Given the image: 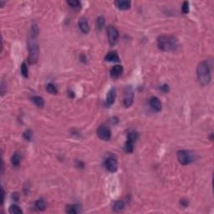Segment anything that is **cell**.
<instances>
[{
	"instance_id": "8fae6325",
	"label": "cell",
	"mask_w": 214,
	"mask_h": 214,
	"mask_svg": "<svg viewBox=\"0 0 214 214\" xmlns=\"http://www.w3.org/2000/svg\"><path fill=\"white\" fill-rule=\"evenodd\" d=\"M149 104H150L151 107L153 110H155L156 111H162V103L160 101V100H159L157 97L152 96V97L150 99V101H149Z\"/></svg>"
},
{
	"instance_id": "d4e9b609",
	"label": "cell",
	"mask_w": 214,
	"mask_h": 214,
	"mask_svg": "<svg viewBox=\"0 0 214 214\" xmlns=\"http://www.w3.org/2000/svg\"><path fill=\"white\" fill-rule=\"evenodd\" d=\"M128 141H131V142H135L137 141V139L138 138V134H137L136 131H130L128 133Z\"/></svg>"
},
{
	"instance_id": "44dd1931",
	"label": "cell",
	"mask_w": 214,
	"mask_h": 214,
	"mask_svg": "<svg viewBox=\"0 0 214 214\" xmlns=\"http://www.w3.org/2000/svg\"><path fill=\"white\" fill-rule=\"evenodd\" d=\"M9 213L11 214H22L23 211L22 209L17 205H12L9 207Z\"/></svg>"
},
{
	"instance_id": "6da1fadb",
	"label": "cell",
	"mask_w": 214,
	"mask_h": 214,
	"mask_svg": "<svg viewBox=\"0 0 214 214\" xmlns=\"http://www.w3.org/2000/svg\"><path fill=\"white\" fill-rule=\"evenodd\" d=\"M197 76L200 85L205 86L211 81V66L207 60H203L199 63L197 68Z\"/></svg>"
},
{
	"instance_id": "ac0fdd59",
	"label": "cell",
	"mask_w": 214,
	"mask_h": 214,
	"mask_svg": "<svg viewBox=\"0 0 214 214\" xmlns=\"http://www.w3.org/2000/svg\"><path fill=\"white\" fill-rule=\"evenodd\" d=\"M65 212L67 213L70 214H76L79 213L78 207L76 205H67L65 208Z\"/></svg>"
},
{
	"instance_id": "7402d4cb",
	"label": "cell",
	"mask_w": 214,
	"mask_h": 214,
	"mask_svg": "<svg viewBox=\"0 0 214 214\" xmlns=\"http://www.w3.org/2000/svg\"><path fill=\"white\" fill-rule=\"evenodd\" d=\"M67 3L70 7H72L73 9H81V3L78 0H71V1H67Z\"/></svg>"
},
{
	"instance_id": "5bb4252c",
	"label": "cell",
	"mask_w": 214,
	"mask_h": 214,
	"mask_svg": "<svg viewBox=\"0 0 214 214\" xmlns=\"http://www.w3.org/2000/svg\"><path fill=\"white\" fill-rule=\"evenodd\" d=\"M105 61H108V62H119L120 61V58H119V55L117 54L116 52H109L105 57Z\"/></svg>"
},
{
	"instance_id": "1f68e13d",
	"label": "cell",
	"mask_w": 214,
	"mask_h": 214,
	"mask_svg": "<svg viewBox=\"0 0 214 214\" xmlns=\"http://www.w3.org/2000/svg\"><path fill=\"white\" fill-rule=\"evenodd\" d=\"M181 204L183 206V207H187V206L188 205V200H181Z\"/></svg>"
},
{
	"instance_id": "cb8c5ba5",
	"label": "cell",
	"mask_w": 214,
	"mask_h": 214,
	"mask_svg": "<svg viewBox=\"0 0 214 214\" xmlns=\"http://www.w3.org/2000/svg\"><path fill=\"white\" fill-rule=\"evenodd\" d=\"M105 25V18L103 16H99L96 20V26L99 30L102 29V28Z\"/></svg>"
},
{
	"instance_id": "5b68a950",
	"label": "cell",
	"mask_w": 214,
	"mask_h": 214,
	"mask_svg": "<svg viewBox=\"0 0 214 214\" xmlns=\"http://www.w3.org/2000/svg\"><path fill=\"white\" fill-rule=\"evenodd\" d=\"M107 35H108V41L109 43L114 46L115 44L118 42L119 39V32L117 30V29L115 26L110 25L107 28Z\"/></svg>"
},
{
	"instance_id": "d6986e66",
	"label": "cell",
	"mask_w": 214,
	"mask_h": 214,
	"mask_svg": "<svg viewBox=\"0 0 214 214\" xmlns=\"http://www.w3.org/2000/svg\"><path fill=\"white\" fill-rule=\"evenodd\" d=\"M124 150L127 153H132L134 150V142H131L130 141H127L124 146Z\"/></svg>"
},
{
	"instance_id": "e0dca14e",
	"label": "cell",
	"mask_w": 214,
	"mask_h": 214,
	"mask_svg": "<svg viewBox=\"0 0 214 214\" xmlns=\"http://www.w3.org/2000/svg\"><path fill=\"white\" fill-rule=\"evenodd\" d=\"M32 101L38 107H43L44 105V100L40 96H34L32 98Z\"/></svg>"
},
{
	"instance_id": "ffe728a7",
	"label": "cell",
	"mask_w": 214,
	"mask_h": 214,
	"mask_svg": "<svg viewBox=\"0 0 214 214\" xmlns=\"http://www.w3.org/2000/svg\"><path fill=\"white\" fill-rule=\"evenodd\" d=\"M35 207L39 211H43L46 208V204L43 199H39L35 202Z\"/></svg>"
},
{
	"instance_id": "52a82bcc",
	"label": "cell",
	"mask_w": 214,
	"mask_h": 214,
	"mask_svg": "<svg viewBox=\"0 0 214 214\" xmlns=\"http://www.w3.org/2000/svg\"><path fill=\"white\" fill-rule=\"evenodd\" d=\"M96 134L100 139H101L105 141H107L111 139V130L105 126H99L97 130H96Z\"/></svg>"
},
{
	"instance_id": "d6a6232c",
	"label": "cell",
	"mask_w": 214,
	"mask_h": 214,
	"mask_svg": "<svg viewBox=\"0 0 214 214\" xmlns=\"http://www.w3.org/2000/svg\"><path fill=\"white\" fill-rule=\"evenodd\" d=\"M2 203H3V201H4V190H3V188H2Z\"/></svg>"
},
{
	"instance_id": "f546056e",
	"label": "cell",
	"mask_w": 214,
	"mask_h": 214,
	"mask_svg": "<svg viewBox=\"0 0 214 214\" xmlns=\"http://www.w3.org/2000/svg\"><path fill=\"white\" fill-rule=\"evenodd\" d=\"M161 90H162L164 93H166V92H168V90H169V87H168V86H167L166 84H165V85H163V86L161 87Z\"/></svg>"
},
{
	"instance_id": "f1b7e54d",
	"label": "cell",
	"mask_w": 214,
	"mask_h": 214,
	"mask_svg": "<svg viewBox=\"0 0 214 214\" xmlns=\"http://www.w3.org/2000/svg\"><path fill=\"white\" fill-rule=\"evenodd\" d=\"M1 87H0V90H1V95H3L5 94V92L7 91V85L6 83L4 82V80H2L1 82Z\"/></svg>"
},
{
	"instance_id": "9c48e42d",
	"label": "cell",
	"mask_w": 214,
	"mask_h": 214,
	"mask_svg": "<svg viewBox=\"0 0 214 214\" xmlns=\"http://www.w3.org/2000/svg\"><path fill=\"white\" fill-rule=\"evenodd\" d=\"M116 97V90L115 88H111L108 93L106 94V98H105V105L106 106H111L114 103H115V100Z\"/></svg>"
},
{
	"instance_id": "3957f363",
	"label": "cell",
	"mask_w": 214,
	"mask_h": 214,
	"mask_svg": "<svg viewBox=\"0 0 214 214\" xmlns=\"http://www.w3.org/2000/svg\"><path fill=\"white\" fill-rule=\"evenodd\" d=\"M35 35L31 34L28 40V47H29V58L28 61L29 64L34 65L36 64L39 59V44L36 40Z\"/></svg>"
},
{
	"instance_id": "30bf717a",
	"label": "cell",
	"mask_w": 214,
	"mask_h": 214,
	"mask_svg": "<svg viewBox=\"0 0 214 214\" xmlns=\"http://www.w3.org/2000/svg\"><path fill=\"white\" fill-rule=\"evenodd\" d=\"M78 25H79V29L81 30L82 33L88 34L90 32V24H89V22H88L87 18H80L79 19Z\"/></svg>"
},
{
	"instance_id": "4fadbf2b",
	"label": "cell",
	"mask_w": 214,
	"mask_h": 214,
	"mask_svg": "<svg viewBox=\"0 0 214 214\" xmlns=\"http://www.w3.org/2000/svg\"><path fill=\"white\" fill-rule=\"evenodd\" d=\"M122 73H123V67L121 65H115L111 69V76L112 78L120 77V75H122Z\"/></svg>"
},
{
	"instance_id": "83f0119b",
	"label": "cell",
	"mask_w": 214,
	"mask_h": 214,
	"mask_svg": "<svg viewBox=\"0 0 214 214\" xmlns=\"http://www.w3.org/2000/svg\"><path fill=\"white\" fill-rule=\"evenodd\" d=\"M181 11H182V13H183V14H188L189 13V3L188 2L185 1V2L183 3L182 7H181Z\"/></svg>"
},
{
	"instance_id": "603a6c76",
	"label": "cell",
	"mask_w": 214,
	"mask_h": 214,
	"mask_svg": "<svg viewBox=\"0 0 214 214\" xmlns=\"http://www.w3.org/2000/svg\"><path fill=\"white\" fill-rule=\"evenodd\" d=\"M46 90H47V91H48L49 93H50V94H56L58 93L57 88L55 87V86H54V84H51V83H50V84L47 85V86H46Z\"/></svg>"
},
{
	"instance_id": "7c38bea8",
	"label": "cell",
	"mask_w": 214,
	"mask_h": 214,
	"mask_svg": "<svg viewBox=\"0 0 214 214\" xmlns=\"http://www.w3.org/2000/svg\"><path fill=\"white\" fill-rule=\"evenodd\" d=\"M115 5L120 10H127L131 6V2L126 0H117L115 2Z\"/></svg>"
},
{
	"instance_id": "4316f807",
	"label": "cell",
	"mask_w": 214,
	"mask_h": 214,
	"mask_svg": "<svg viewBox=\"0 0 214 214\" xmlns=\"http://www.w3.org/2000/svg\"><path fill=\"white\" fill-rule=\"evenodd\" d=\"M24 137L25 140L29 141H30L32 140V137H33V133H32V131H31L30 130H27L24 133Z\"/></svg>"
},
{
	"instance_id": "277c9868",
	"label": "cell",
	"mask_w": 214,
	"mask_h": 214,
	"mask_svg": "<svg viewBox=\"0 0 214 214\" xmlns=\"http://www.w3.org/2000/svg\"><path fill=\"white\" fill-rule=\"evenodd\" d=\"M177 159L181 165L187 166L196 160V154L192 152L191 151L180 150L177 151Z\"/></svg>"
},
{
	"instance_id": "9a60e30c",
	"label": "cell",
	"mask_w": 214,
	"mask_h": 214,
	"mask_svg": "<svg viewBox=\"0 0 214 214\" xmlns=\"http://www.w3.org/2000/svg\"><path fill=\"white\" fill-rule=\"evenodd\" d=\"M21 160H22V155L19 152H15L14 154L11 157V163L13 166H18L20 162H21Z\"/></svg>"
},
{
	"instance_id": "4dcf8cb0",
	"label": "cell",
	"mask_w": 214,
	"mask_h": 214,
	"mask_svg": "<svg viewBox=\"0 0 214 214\" xmlns=\"http://www.w3.org/2000/svg\"><path fill=\"white\" fill-rule=\"evenodd\" d=\"M12 197H13V199H14V201H16V202H17L18 200V194L17 192H14V193H13Z\"/></svg>"
},
{
	"instance_id": "8992f818",
	"label": "cell",
	"mask_w": 214,
	"mask_h": 214,
	"mask_svg": "<svg viewBox=\"0 0 214 214\" xmlns=\"http://www.w3.org/2000/svg\"><path fill=\"white\" fill-rule=\"evenodd\" d=\"M134 100V92L130 86L126 87L124 90V95H123V105L125 107L128 108L132 104Z\"/></svg>"
},
{
	"instance_id": "7a4b0ae2",
	"label": "cell",
	"mask_w": 214,
	"mask_h": 214,
	"mask_svg": "<svg viewBox=\"0 0 214 214\" xmlns=\"http://www.w3.org/2000/svg\"><path fill=\"white\" fill-rule=\"evenodd\" d=\"M157 46L162 51H174L178 48V40L172 35H162L157 39Z\"/></svg>"
},
{
	"instance_id": "484cf974",
	"label": "cell",
	"mask_w": 214,
	"mask_h": 214,
	"mask_svg": "<svg viewBox=\"0 0 214 214\" xmlns=\"http://www.w3.org/2000/svg\"><path fill=\"white\" fill-rule=\"evenodd\" d=\"M21 73H22V75H23L24 77L27 78L29 76V69H28L26 63H24V62L21 65Z\"/></svg>"
},
{
	"instance_id": "2e32d148",
	"label": "cell",
	"mask_w": 214,
	"mask_h": 214,
	"mask_svg": "<svg viewBox=\"0 0 214 214\" xmlns=\"http://www.w3.org/2000/svg\"><path fill=\"white\" fill-rule=\"evenodd\" d=\"M125 207V202L122 200H118L115 202L113 206V211L115 213H120Z\"/></svg>"
},
{
	"instance_id": "ba28073f",
	"label": "cell",
	"mask_w": 214,
	"mask_h": 214,
	"mask_svg": "<svg viewBox=\"0 0 214 214\" xmlns=\"http://www.w3.org/2000/svg\"><path fill=\"white\" fill-rule=\"evenodd\" d=\"M105 166L106 169L111 172H115L118 169V163L116 157L115 156H109L105 161Z\"/></svg>"
}]
</instances>
